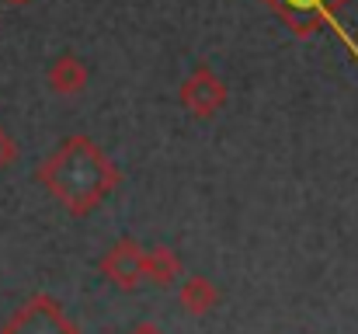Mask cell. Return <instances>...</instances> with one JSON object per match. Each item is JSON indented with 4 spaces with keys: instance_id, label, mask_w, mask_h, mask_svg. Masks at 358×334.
<instances>
[{
    "instance_id": "obj_1",
    "label": "cell",
    "mask_w": 358,
    "mask_h": 334,
    "mask_svg": "<svg viewBox=\"0 0 358 334\" xmlns=\"http://www.w3.org/2000/svg\"><path fill=\"white\" fill-rule=\"evenodd\" d=\"M38 181L73 216H87L119 185V171L87 136H70L56 146L49 160L38 164Z\"/></svg>"
},
{
    "instance_id": "obj_2",
    "label": "cell",
    "mask_w": 358,
    "mask_h": 334,
    "mask_svg": "<svg viewBox=\"0 0 358 334\" xmlns=\"http://www.w3.org/2000/svg\"><path fill=\"white\" fill-rule=\"evenodd\" d=\"M0 334H77V324L63 314V307L52 296H31L21 310L10 314V321Z\"/></svg>"
},
{
    "instance_id": "obj_3",
    "label": "cell",
    "mask_w": 358,
    "mask_h": 334,
    "mask_svg": "<svg viewBox=\"0 0 358 334\" xmlns=\"http://www.w3.org/2000/svg\"><path fill=\"white\" fill-rule=\"evenodd\" d=\"M268 4L285 18V25H289L292 32H299V35H313L317 25H331V28L338 32L334 14H338L348 0H268Z\"/></svg>"
},
{
    "instance_id": "obj_4",
    "label": "cell",
    "mask_w": 358,
    "mask_h": 334,
    "mask_svg": "<svg viewBox=\"0 0 358 334\" xmlns=\"http://www.w3.org/2000/svg\"><path fill=\"white\" fill-rule=\"evenodd\" d=\"M181 105L192 111L195 118H209L227 105V84L209 70V67H199L185 84H181Z\"/></svg>"
},
{
    "instance_id": "obj_5",
    "label": "cell",
    "mask_w": 358,
    "mask_h": 334,
    "mask_svg": "<svg viewBox=\"0 0 358 334\" xmlns=\"http://www.w3.org/2000/svg\"><path fill=\"white\" fill-rule=\"evenodd\" d=\"M101 272L122 286V289H132V286H139V279H143V247L136 244V240H119L105 258H101Z\"/></svg>"
},
{
    "instance_id": "obj_6",
    "label": "cell",
    "mask_w": 358,
    "mask_h": 334,
    "mask_svg": "<svg viewBox=\"0 0 358 334\" xmlns=\"http://www.w3.org/2000/svg\"><path fill=\"white\" fill-rule=\"evenodd\" d=\"M49 84H52V91H59V95L84 91V88H87V67H84L77 56H59V60L49 67Z\"/></svg>"
},
{
    "instance_id": "obj_7",
    "label": "cell",
    "mask_w": 358,
    "mask_h": 334,
    "mask_svg": "<svg viewBox=\"0 0 358 334\" xmlns=\"http://www.w3.org/2000/svg\"><path fill=\"white\" fill-rule=\"evenodd\" d=\"M178 254L171 247H153V251H143V279L146 282H157V286H171L178 279Z\"/></svg>"
},
{
    "instance_id": "obj_8",
    "label": "cell",
    "mask_w": 358,
    "mask_h": 334,
    "mask_svg": "<svg viewBox=\"0 0 358 334\" xmlns=\"http://www.w3.org/2000/svg\"><path fill=\"white\" fill-rule=\"evenodd\" d=\"M178 300H181V307L192 310V314H209V310L216 307V289H213V282H206V279H188V282L181 286Z\"/></svg>"
},
{
    "instance_id": "obj_9",
    "label": "cell",
    "mask_w": 358,
    "mask_h": 334,
    "mask_svg": "<svg viewBox=\"0 0 358 334\" xmlns=\"http://www.w3.org/2000/svg\"><path fill=\"white\" fill-rule=\"evenodd\" d=\"M17 160V143L10 139V132L7 129H0V171L3 167H10Z\"/></svg>"
},
{
    "instance_id": "obj_10",
    "label": "cell",
    "mask_w": 358,
    "mask_h": 334,
    "mask_svg": "<svg viewBox=\"0 0 358 334\" xmlns=\"http://www.w3.org/2000/svg\"><path fill=\"white\" fill-rule=\"evenodd\" d=\"M129 334H164L160 328H153V324H139V328H132Z\"/></svg>"
},
{
    "instance_id": "obj_11",
    "label": "cell",
    "mask_w": 358,
    "mask_h": 334,
    "mask_svg": "<svg viewBox=\"0 0 358 334\" xmlns=\"http://www.w3.org/2000/svg\"><path fill=\"white\" fill-rule=\"evenodd\" d=\"M10 7H24V4H31V0H7Z\"/></svg>"
}]
</instances>
